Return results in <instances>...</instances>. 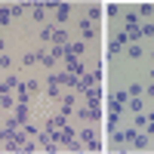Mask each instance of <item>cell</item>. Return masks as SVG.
Masks as SVG:
<instances>
[{
	"mask_svg": "<svg viewBox=\"0 0 154 154\" xmlns=\"http://www.w3.org/2000/svg\"><path fill=\"white\" fill-rule=\"evenodd\" d=\"M12 86H16V77H6V83L0 86V89H3V93H6V89H12Z\"/></svg>",
	"mask_w": 154,
	"mask_h": 154,
	"instance_id": "cell-13",
	"label": "cell"
},
{
	"mask_svg": "<svg viewBox=\"0 0 154 154\" xmlns=\"http://www.w3.org/2000/svg\"><path fill=\"white\" fill-rule=\"evenodd\" d=\"M145 130H154V114H148V126Z\"/></svg>",
	"mask_w": 154,
	"mask_h": 154,
	"instance_id": "cell-17",
	"label": "cell"
},
{
	"mask_svg": "<svg viewBox=\"0 0 154 154\" xmlns=\"http://www.w3.org/2000/svg\"><path fill=\"white\" fill-rule=\"evenodd\" d=\"M139 12H142V16H151L154 6H151V3H142V6H139Z\"/></svg>",
	"mask_w": 154,
	"mask_h": 154,
	"instance_id": "cell-12",
	"label": "cell"
},
{
	"mask_svg": "<svg viewBox=\"0 0 154 154\" xmlns=\"http://www.w3.org/2000/svg\"><path fill=\"white\" fill-rule=\"evenodd\" d=\"M142 105H145V102L139 99V96H133V102H130V108H133V111H142Z\"/></svg>",
	"mask_w": 154,
	"mask_h": 154,
	"instance_id": "cell-10",
	"label": "cell"
},
{
	"mask_svg": "<svg viewBox=\"0 0 154 154\" xmlns=\"http://www.w3.org/2000/svg\"><path fill=\"white\" fill-rule=\"evenodd\" d=\"M80 53H83V43H71V46L65 49V56H74V59L80 56Z\"/></svg>",
	"mask_w": 154,
	"mask_h": 154,
	"instance_id": "cell-7",
	"label": "cell"
},
{
	"mask_svg": "<svg viewBox=\"0 0 154 154\" xmlns=\"http://www.w3.org/2000/svg\"><path fill=\"white\" fill-rule=\"evenodd\" d=\"M68 12H71L68 3H59V19H68Z\"/></svg>",
	"mask_w": 154,
	"mask_h": 154,
	"instance_id": "cell-11",
	"label": "cell"
},
{
	"mask_svg": "<svg viewBox=\"0 0 154 154\" xmlns=\"http://www.w3.org/2000/svg\"><path fill=\"white\" fill-rule=\"evenodd\" d=\"M123 102H130L126 93H117V96H114V99H111V114H120V111H123Z\"/></svg>",
	"mask_w": 154,
	"mask_h": 154,
	"instance_id": "cell-2",
	"label": "cell"
},
{
	"mask_svg": "<svg viewBox=\"0 0 154 154\" xmlns=\"http://www.w3.org/2000/svg\"><path fill=\"white\" fill-rule=\"evenodd\" d=\"M46 96H53V99L59 96V83H56V80H49V86H46Z\"/></svg>",
	"mask_w": 154,
	"mask_h": 154,
	"instance_id": "cell-9",
	"label": "cell"
},
{
	"mask_svg": "<svg viewBox=\"0 0 154 154\" xmlns=\"http://www.w3.org/2000/svg\"><path fill=\"white\" fill-rule=\"evenodd\" d=\"M80 31H83V37H93V34H96V28H93V22H89V19L80 22Z\"/></svg>",
	"mask_w": 154,
	"mask_h": 154,
	"instance_id": "cell-6",
	"label": "cell"
},
{
	"mask_svg": "<svg viewBox=\"0 0 154 154\" xmlns=\"http://www.w3.org/2000/svg\"><path fill=\"white\" fill-rule=\"evenodd\" d=\"M62 102H65V105H62V114H71V108H74V96H65Z\"/></svg>",
	"mask_w": 154,
	"mask_h": 154,
	"instance_id": "cell-8",
	"label": "cell"
},
{
	"mask_svg": "<svg viewBox=\"0 0 154 154\" xmlns=\"http://www.w3.org/2000/svg\"><path fill=\"white\" fill-rule=\"evenodd\" d=\"M139 34H148V37H151V34H154V25H142V28H139Z\"/></svg>",
	"mask_w": 154,
	"mask_h": 154,
	"instance_id": "cell-16",
	"label": "cell"
},
{
	"mask_svg": "<svg viewBox=\"0 0 154 154\" xmlns=\"http://www.w3.org/2000/svg\"><path fill=\"white\" fill-rule=\"evenodd\" d=\"M99 77H102V68H99V71H89V74L83 71V74H80V80H77V89H89V86L99 80Z\"/></svg>",
	"mask_w": 154,
	"mask_h": 154,
	"instance_id": "cell-1",
	"label": "cell"
},
{
	"mask_svg": "<svg viewBox=\"0 0 154 154\" xmlns=\"http://www.w3.org/2000/svg\"><path fill=\"white\" fill-rule=\"evenodd\" d=\"M9 105H12V99H9V96L3 93V96H0V108H9Z\"/></svg>",
	"mask_w": 154,
	"mask_h": 154,
	"instance_id": "cell-14",
	"label": "cell"
},
{
	"mask_svg": "<svg viewBox=\"0 0 154 154\" xmlns=\"http://www.w3.org/2000/svg\"><path fill=\"white\" fill-rule=\"evenodd\" d=\"M86 99H89V105L96 108L99 102H102V89H96V86H89V89H86Z\"/></svg>",
	"mask_w": 154,
	"mask_h": 154,
	"instance_id": "cell-3",
	"label": "cell"
},
{
	"mask_svg": "<svg viewBox=\"0 0 154 154\" xmlns=\"http://www.w3.org/2000/svg\"><path fill=\"white\" fill-rule=\"evenodd\" d=\"M136 126H142V130L148 126V117H145V114H139V117H136Z\"/></svg>",
	"mask_w": 154,
	"mask_h": 154,
	"instance_id": "cell-15",
	"label": "cell"
},
{
	"mask_svg": "<svg viewBox=\"0 0 154 154\" xmlns=\"http://www.w3.org/2000/svg\"><path fill=\"white\" fill-rule=\"evenodd\" d=\"M68 71H71V74H83V65H80L74 56H68Z\"/></svg>",
	"mask_w": 154,
	"mask_h": 154,
	"instance_id": "cell-4",
	"label": "cell"
},
{
	"mask_svg": "<svg viewBox=\"0 0 154 154\" xmlns=\"http://www.w3.org/2000/svg\"><path fill=\"white\" fill-rule=\"evenodd\" d=\"M16 120H19V123H25V120H28V105H25V102L16 108Z\"/></svg>",
	"mask_w": 154,
	"mask_h": 154,
	"instance_id": "cell-5",
	"label": "cell"
}]
</instances>
